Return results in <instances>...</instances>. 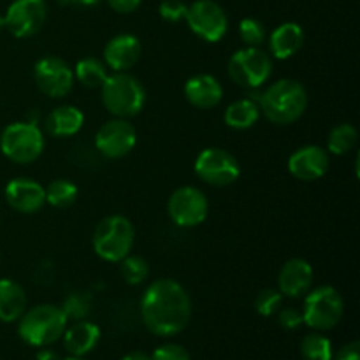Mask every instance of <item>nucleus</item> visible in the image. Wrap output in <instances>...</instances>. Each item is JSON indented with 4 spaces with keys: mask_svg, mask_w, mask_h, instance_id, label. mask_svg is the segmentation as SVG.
Masks as SVG:
<instances>
[{
    "mask_svg": "<svg viewBox=\"0 0 360 360\" xmlns=\"http://www.w3.org/2000/svg\"><path fill=\"white\" fill-rule=\"evenodd\" d=\"M141 319L151 334L172 338L188 326L192 319V299L178 281L171 278L155 280L141 299Z\"/></svg>",
    "mask_w": 360,
    "mask_h": 360,
    "instance_id": "nucleus-1",
    "label": "nucleus"
},
{
    "mask_svg": "<svg viewBox=\"0 0 360 360\" xmlns=\"http://www.w3.org/2000/svg\"><path fill=\"white\" fill-rule=\"evenodd\" d=\"M260 112L274 125H292L308 108V91L295 79H278L259 98Z\"/></svg>",
    "mask_w": 360,
    "mask_h": 360,
    "instance_id": "nucleus-2",
    "label": "nucleus"
},
{
    "mask_svg": "<svg viewBox=\"0 0 360 360\" xmlns=\"http://www.w3.org/2000/svg\"><path fill=\"white\" fill-rule=\"evenodd\" d=\"M18 322V334L25 343L35 348H44L56 343L63 336L69 320L60 306L39 304L27 309Z\"/></svg>",
    "mask_w": 360,
    "mask_h": 360,
    "instance_id": "nucleus-3",
    "label": "nucleus"
},
{
    "mask_svg": "<svg viewBox=\"0 0 360 360\" xmlns=\"http://www.w3.org/2000/svg\"><path fill=\"white\" fill-rule=\"evenodd\" d=\"M101 97L104 108L115 118H132L146 104V90L137 77L129 72H115L102 83Z\"/></svg>",
    "mask_w": 360,
    "mask_h": 360,
    "instance_id": "nucleus-4",
    "label": "nucleus"
},
{
    "mask_svg": "<svg viewBox=\"0 0 360 360\" xmlns=\"http://www.w3.org/2000/svg\"><path fill=\"white\" fill-rule=\"evenodd\" d=\"M136 241L132 221L122 214H111L98 221L94 232V252L105 262H122L130 255Z\"/></svg>",
    "mask_w": 360,
    "mask_h": 360,
    "instance_id": "nucleus-5",
    "label": "nucleus"
},
{
    "mask_svg": "<svg viewBox=\"0 0 360 360\" xmlns=\"http://www.w3.org/2000/svg\"><path fill=\"white\" fill-rule=\"evenodd\" d=\"M345 313L343 295L330 285H320L311 288L304 297L302 319L313 330H330L341 322Z\"/></svg>",
    "mask_w": 360,
    "mask_h": 360,
    "instance_id": "nucleus-6",
    "label": "nucleus"
},
{
    "mask_svg": "<svg viewBox=\"0 0 360 360\" xmlns=\"http://www.w3.org/2000/svg\"><path fill=\"white\" fill-rule=\"evenodd\" d=\"M0 151L14 164H32L44 151V136L30 122H14L0 134Z\"/></svg>",
    "mask_w": 360,
    "mask_h": 360,
    "instance_id": "nucleus-7",
    "label": "nucleus"
},
{
    "mask_svg": "<svg viewBox=\"0 0 360 360\" xmlns=\"http://www.w3.org/2000/svg\"><path fill=\"white\" fill-rule=\"evenodd\" d=\"M229 76L239 86L255 90L266 84L273 74V58L262 48H243L229 60Z\"/></svg>",
    "mask_w": 360,
    "mask_h": 360,
    "instance_id": "nucleus-8",
    "label": "nucleus"
},
{
    "mask_svg": "<svg viewBox=\"0 0 360 360\" xmlns=\"http://www.w3.org/2000/svg\"><path fill=\"white\" fill-rule=\"evenodd\" d=\"M195 174L200 181L211 186H229L241 176L238 158L221 148H206L195 158Z\"/></svg>",
    "mask_w": 360,
    "mask_h": 360,
    "instance_id": "nucleus-9",
    "label": "nucleus"
},
{
    "mask_svg": "<svg viewBox=\"0 0 360 360\" xmlns=\"http://www.w3.org/2000/svg\"><path fill=\"white\" fill-rule=\"evenodd\" d=\"M185 21L190 30L206 42H220L229 30V18L214 0H195L188 6Z\"/></svg>",
    "mask_w": 360,
    "mask_h": 360,
    "instance_id": "nucleus-10",
    "label": "nucleus"
},
{
    "mask_svg": "<svg viewBox=\"0 0 360 360\" xmlns=\"http://www.w3.org/2000/svg\"><path fill=\"white\" fill-rule=\"evenodd\" d=\"M167 213L174 225L181 229H192L206 221L210 202L202 190L195 186H179L169 197Z\"/></svg>",
    "mask_w": 360,
    "mask_h": 360,
    "instance_id": "nucleus-11",
    "label": "nucleus"
},
{
    "mask_svg": "<svg viewBox=\"0 0 360 360\" xmlns=\"http://www.w3.org/2000/svg\"><path fill=\"white\" fill-rule=\"evenodd\" d=\"M137 143V130L129 120L115 118L101 125L95 134V148L98 153L111 160L127 157Z\"/></svg>",
    "mask_w": 360,
    "mask_h": 360,
    "instance_id": "nucleus-12",
    "label": "nucleus"
},
{
    "mask_svg": "<svg viewBox=\"0 0 360 360\" xmlns=\"http://www.w3.org/2000/svg\"><path fill=\"white\" fill-rule=\"evenodd\" d=\"M34 81L39 90L51 98H62L74 86V70L58 56H44L34 65Z\"/></svg>",
    "mask_w": 360,
    "mask_h": 360,
    "instance_id": "nucleus-13",
    "label": "nucleus"
},
{
    "mask_svg": "<svg viewBox=\"0 0 360 360\" xmlns=\"http://www.w3.org/2000/svg\"><path fill=\"white\" fill-rule=\"evenodd\" d=\"M44 0H14L7 9L6 28L18 39H27L37 34L46 21Z\"/></svg>",
    "mask_w": 360,
    "mask_h": 360,
    "instance_id": "nucleus-14",
    "label": "nucleus"
},
{
    "mask_svg": "<svg viewBox=\"0 0 360 360\" xmlns=\"http://www.w3.org/2000/svg\"><path fill=\"white\" fill-rule=\"evenodd\" d=\"M330 167L327 150L309 144L295 150L288 158V172L301 181H316L323 178Z\"/></svg>",
    "mask_w": 360,
    "mask_h": 360,
    "instance_id": "nucleus-15",
    "label": "nucleus"
},
{
    "mask_svg": "<svg viewBox=\"0 0 360 360\" xmlns=\"http://www.w3.org/2000/svg\"><path fill=\"white\" fill-rule=\"evenodd\" d=\"M6 200L18 213H37L46 204L44 186L30 178H14L6 186Z\"/></svg>",
    "mask_w": 360,
    "mask_h": 360,
    "instance_id": "nucleus-16",
    "label": "nucleus"
},
{
    "mask_svg": "<svg viewBox=\"0 0 360 360\" xmlns=\"http://www.w3.org/2000/svg\"><path fill=\"white\" fill-rule=\"evenodd\" d=\"M313 267L304 259H290L283 264L278 274V290L283 297L297 299L311 290Z\"/></svg>",
    "mask_w": 360,
    "mask_h": 360,
    "instance_id": "nucleus-17",
    "label": "nucleus"
},
{
    "mask_svg": "<svg viewBox=\"0 0 360 360\" xmlns=\"http://www.w3.org/2000/svg\"><path fill=\"white\" fill-rule=\"evenodd\" d=\"M143 46L132 34H118L105 44L104 63L115 72H127L141 58Z\"/></svg>",
    "mask_w": 360,
    "mask_h": 360,
    "instance_id": "nucleus-18",
    "label": "nucleus"
},
{
    "mask_svg": "<svg viewBox=\"0 0 360 360\" xmlns=\"http://www.w3.org/2000/svg\"><path fill=\"white\" fill-rule=\"evenodd\" d=\"M185 97L193 108L213 109L224 97V86L211 74H195L185 83Z\"/></svg>",
    "mask_w": 360,
    "mask_h": 360,
    "instance_id": "nucleus-19",
    "label": "nucleus"
},
{
    "mask_svg": "<svg viewBox=\"0 0 360 360\" xmlns=\"http://www.w3.org/2000/svg\"><path fill=\"white\" fill-rule=\"evenodd\" d=\"M63 347L72 357H84L101 341V329L86 320H77L63 333Z\"/></svg>",
    "mask_w": 360,
    "mask_h": 360,
    "instance_id": "nucleus-20",
    "label": "nucleus"
},
{
    "mask_svg": "<svg viewBox=\"0 0 360 360\" xmlns=\"http://www.w3.org/2000/svg\"><path fill=\"white\" fill-rule=\"evenodd\" d=\"M304 46V30L294 21L281 23L269 37L271 55L276 60H288L301 51Z\"/></svg>",
    "mask_w": 360,
    "mask_h": 360,
    "instance_id": "nucleus-21",
    "label": "nucleus"
},
{
    "mask_svg": "<svg viewBox=\"0 0 360 360\" xmlns=\"http://www.w3.org/2000/svg\"><path fill=\"white\" fill-rule=\"evenodd\" d=\"M25 311H27L25 288L9 278L0 280V322H16Z\"/></svg>",
    "mask_w": 360,
    "mask_h": 360,
    "instance_id": "nucleus-22",
    "label": "nucleus"
},
{
    "mask_svg": "<svg viewBox=\"0 0 360 360\" xmlns=\"http://www.w3.org/2000/svg\"><path fill=\"white\" fill-rule=\"evenodd\" d=\"M84 115L76 105H60L46 120V130L53 137H72L83 129Z\"/></svg>",
    "mask_w": 360,
    "mask_h": 360,
    "instance_id": "nucleus-23",
    "label": "nucleus"
},
{
    "mask_svg": "<svg viewBox=\"0 0 360 360\" xmlns=\"http://www.w3.org/2000/svg\"><path fill=\"white\" fill-rule=\"evenodd\" d=\"M260 118V108L259 102L253 101L252 97L239 98V101L232 102L227 109H225L224 120L227 127L234 130H246L252 129Z\"/></svg>",
    "mask_w": 360,
    "mask_h": 360,
    "instance_id": "nucleus-24",
    "label": "nucleus"
},
{
    "mask_svg": "<svg viewBox=\"0 0 360 360\" xmlns=\"http://www.w3.org/2000/svg\"><path fill=\"white\" fill-rule=\"evenodd\" d=\"M72 70L74 79H77L86 88H101L108 77V65L94 56L81 58Z\"/></svg>",
    "mask_w": 360,
    "mask_h": 360,
    "instance_id": "nucleus-25",
    "label": "nucleus"
},
{
    "mask_svg": "<svg viewBox=\"0 0 360 360\" xmlns=\"http://www.w3.org/2000/svg\"><path fill=\"white\" fill-rule=\"evenodd\" d=\"M46 202L56 210H67L77 200V186L70 179H53L44 188Z\"/></svg>",
    "mask_w": 360,
    "mask_h": 360,
    "instance_id": "nucleus-26",
    "label": "nucleus"
},
{
    "mask_svg": "<svg viewBox=\"0 0 360 360\" xmlns=\"http://www.w3.org/2000/svg\"><path fill=\"white\" fill-rule=\"evenodd\" d=\"M359 132L354 125L350 123H341V125L334 127L327 139V153L329 155H347L357 146Z\"/></svg>",
    "mask_w": 360,
    "mask_h": 360,
    "instance_id": "nucleus-27",
    "label": "nucleus"
},
{
    "mask_svg": "<svg viewBox=\"0 0 360 360\" xmlns=\"http://www.w3.org/2000/svg\"><path fill=\"white\" fill-rule=\"evenodd\" d=\"M301 355L304 360H333V343L323 334L311 333L302 340Z\"/></svg>",
    "mask_w": 360,
    "mask_h": 360,
    "instance_id": "nucleus-28",
    "label": "nucleus"
},
{
    "mask_svg": "<svg viewBox=\"0 0 360 360\" xmlns=\"http://www.w3.org/2000/svg\"><path fill=\"white\" fill-rule=\"evenodd\" d=\"M122 276L129 285H141L150 276V266L139 255H127L122 260Z\"/></svg>",
    "mask_w": 360,
    "mask_h": 360,
    "instance_id": "nucleus-29",
    "label": "nucleus"
},
{
    "mask_svg": "<svg viewBox=\"0 0 360 360\" xmlns=\"http://www.w3.org/2000/svg\"><path fill=\"white\" fill-rule=\"evenodd\" d=\"M239 37L248 48H260L266 41V28L257 18H245L239 23Z\"/></svg>",
    "mask_w": 360,
    "mask_h": 360,
    "instance_id": "nucleus-30",
    "label": "nucleus"
},
{
    "mask_svg": "<svg viewBox=\"0 0 360 360\" xmlns=\"http://www.w3.org/2000/svg\"><path fill=\"white\" fill-rule=\"evenodd\" d=\"M62 311L65 313L67 320H72V322H77V320H84L88 315H90L91 302L90 297L86 294H70L67 295L63 304L60 306Z\"/></svg>",
    "mask_w": 360,
    "mask_h": 360,
    "instance_id": "nucleus-31",
    "label": "nucleus"
},
{
    "mask_svg": "<svg viewBox=\"0 0 360 360\" xmlns=\"http://www.w3.org/2000/svg\"><path fill=\"white\" fill-rule=\"evenodd\" d=\"M281 301H283V295L280 294V290H276V288H264L255 297L257 313L262 316H273L274 313L280 311Z\"/></svg>",
    "mask_w": 360,
    "mask_h": 360,
    "instance_id": "nucleus-32",
    "label": "nucleus"
},
{
    "mask_svg": "<svg viewBox=\"0 0 360 360\" xmlns=\"http://www.w3.org/2000/svg\"><path fill=\"white\" fill-rule=\"evenodd\" d=\"M186 9H188V6L183 0H164L158 7V14H160L162 20L176 23V21L185 20Z\"/></svg>",
    "mask_w": 360,
    "mask_h": 360,
    "instance_id": "nucleus-33",
    "label": "nucleus"
},
{
    "mask_svg": "<svg viewBox=\"0 0 360 360\" xmlns=\"http://www.w3.org/2000/svg\"><path fill=\"white\" fill-rule=\"evenodd\" d=\"M151 360H192V357L181 345L165 343L151 354Z\"/></svg>",
    "mask_w": 360,
    "mask_h": 360,
    "instance_id": "nucleus-34",
    "label": "nucleus"
},
{
    "mask_svg": "<svg viewBox=\"0 0 360 360\" xmlns=\"http://www.w3.org/2000/svg\"><path fill=\"white\" fill-rule=\"evenodd\" d=\"M278 322L283 329L287 330H294L299 329V327L304 323V319H302V311L295 308H285L278 313Z\"/></svg>",
    "mask_w": 360,
    "mask_h": 360,
    "instance_id": "nucleus-35",
    "label": "nucleus"
},
{
    "mask_svg": "<svg viewBox=\"0 0 360 360\" xmlns=\"http://www.w3.org/2000/svg\"><path fill=\"white\" fill-rule=\"evenodd\" d=\"M333 360H360V343L352 341L340 348L336 355H333Z\"/></svg>",
    "mask_w": 360,
    "mask_h": 360,
    "instance_id": "nucleus-36",
    "label": "nucleus"
},
{
    "mask_svg": "<svg viewBox=\"0 0 360 360\" xmlns=\"http://www.w3.org/2000/svg\"><path fill=\"white\" fill-rule=\"evenodd\" d=\"M143 0H108L109 7L120 14H130L141 6Z\"/></svg>",
    "mask_w": 360,
    "mask_h": 360,
    "instance_id": "nucleus-37",
    "label": "nucleus"
},
{
    "mask_svg": "<svg viewBox=\"0 0 360 360\" xmlns=\"http://www.w3.org/2000/svg\"><path fill=\"white\" fill-rule=\"evenodd\" d=\"M122 360H151V355L146 354V352H143V350H136V352H130V354H127Z\"/></svg>",
    "mask_w": 360,
    "mask_h": 360,
    "instance_id": "nucleus-38",
    "label": "nucleus"
},
{
    "mask_svg": "<svg viewBox=\"0 0 360 360\" xmlns=\"http://www.w3.org/2000/svg\"><path fill=\"white\" fill-rule=\"evenodd\" d=\"M37 360H58V357H56V354H53V352L41 350L37 354Z\"/></svg>",
    "mask_w": 360,
    "mask_h": 360,
    "instance_id": "nucleus-39",
    "label": "nucleus"
},
{
    "mask_svg": "<svg viewBox=\"0 0 360 360\" xmlns=\"http://www.w3.org/2000/svg\"><path fill=\"white\" fill-rule=\"evenodd\" d=\"M67 4H76V6H95L98 4L101 0H63Z\"/></svg>",
    "mask_w": 360,
    "mask_h": 360,
    "instance_id": "nucleus-40",
    "label": "nucleus"
},
{
    "mask_svg": "<svg viewBox=\"0 0 360 360\" xmlns=\"http://www.w3.org/2000/svg\"><path fill=\"white\" fill-rule=\"evenodd\" d=\"M2 28H6V20H4V16H0V30Z\"/></svg>",
    "mask_w": 360,
    "mask_h": 360,
    "instance_id": "nucleus-41",
    "label": "nucleus"
},
{
    "mask_svg": "<svg viewBox=\"0 0 360 360\" xmlns=\"http://www.w3.org/2000/svg\"><path fill=\"white\" fill-rule=\"evenodd\" d=\"M63 360H84L83 357H72V355H70V357H67V359H63Z\"/></svg>",
    "mask_w": 360,
    "mask_h": 360,
    "instance_id": "nucleus-42",
    "label": "nucleus"
}]
</instances>
